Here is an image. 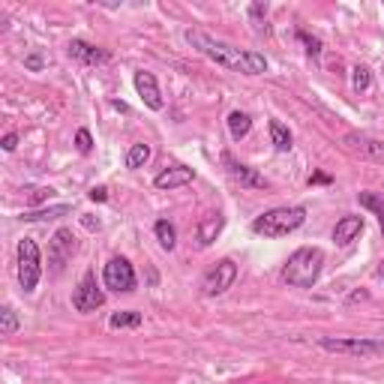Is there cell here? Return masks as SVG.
<instances>
[{"mask_svg":"<svg viewBox=\"0 0 384 384\" xmlns=\"http://www.w3.org/2000/svg\"><path fill=\"white\" fill-rule=\"evenodd\" d=\"M376 276H381V279H384V262L378 264V270H376Z\"/></svg>","mask_w":384,"mask_h":384,"instance_id":"d590c367","label":"cell"},{"mask_svg":"<svg viewBox=\"0 0 384 384\" xmlns=\"http://www.w3.org/2000/svg\"><path fill=\"white\" fill-rule=\"evenodd\" d=\"M324 267V252L319 246H300L297 252L288 255L286 267H282V279L295 288H312L321 276Z\"/></svg>","mask_w":384,"mask_h":384,"instance_id":"7a4b0ae2","label":"cell"},{"mask_svg":"<svg viewBox=\"0 0 384 384\" xmlns=\"http://www.w3.org/2000/svg\"><path fill=\"white\" fill-rule=\"evenodd\" d=\"M15 148H18V135H15V132H6V135H4V151L13 153Z\"/></svg>","mask_w":384,"mask_h":384,"instance_id":"4dcf8cb0","label":"cell"},{"mask_svg":"<svg viewBox=\"0 0 384 384\" xmlns=\"http://www.w3.org/2000/svg\"><path fill=\"white\" fill-rule=\"evenodd\" d=\"M222 165H225V172H229V174L237 180V184L246 186V189H267V186H270L264 174H258L255 168L243 165L241 160H234V153H229V151L222 153Z\"/></svg>","mask_w":384,"mask_h":384,"instance_id":"30bf717a","label":"cell"},{"mask_svg":"<svg viewBox=\"0 0 384 384\" xmlns=\"http://www.w3.org/2000/svg\"><path fill=\"white\" fill-rule=\"evenodd\" d=\"M360 231H364V217H354V213H348V217H343L340 222H336L333 241L340 243V246H348L352 241H357Z\"/></svg>","mask_w":384,"mask_h":384,"instance_id":"9a60e30c","label":"cell"},{"mask_svg":"<svg viewBox=\"0 0 384 384\" xmlns=\"http://www.w3.org/2000/svg\"><path fill=\"white\" fill-rule=\"evenodd\" d=\"M364 297H366V291H354V295L348 297V300H352V303H357V300H364Z\"/></svg>","mask_w":384,"mask_h":384,"instance_id":"e575fe53","label":"cell"},{"mask_svg":"<svg viewBox=\"0 0 384 384\" xmlns=\"http://www.w3.org/2000/svg\"><path fill=\"white\" fill-rule=\"evenodd\" d=\"M39 276H42V255H39V246L25 237L18 241V286L25 295L37 291L39 286Z\"/></svg>","mask_w":384,"mask_h":384,"instance_id":"5b68a950","label":"cell"},{"mask_svg":"<svg viewBox=\"0 0 384 384\" xmlns=\"http://www.w3.org/2000/svg\"><path fill=\"white\" fill-rule=\"evenodd\" d=\"M75 255V234L72 229H58L49 243V264L54 274H60V270L66 267V262Z\"/></svg>","mask_w":384,"mask_h":384,"instance_id":"9c48e42d","label":"cell"},{"mask_svg":"<svg viewBox=\"0 0 384 384\" xmlns=\"http://www.w3.org/2000/svg\"><path fill=\"white\" fill-rule=\"evenodd\" d=\"M250 129H252V117L246 115V111H231V115H229V132H231V139L241 141V139H246V135H250Z\"/></svg>","mask_w":384,"mask_h":384,"instance_id":"ac0fdd59","label":"cell"},{"mask_svg":"<svg viewBox=\"0 0 384 384\" xmlns=\"http://www.w3.org/2000/svg\"><path fill=\"white\" fill-rule=\"evenodd\" d=\"M103 282L111 291H132L135 288V270L129 264V258H123V255L111 258L103 270Z\"/></svg>","mask_w":384,"mask_h":384,"instance_id":"52a82bcc","label":"cell"},{"mask_svg":"<svg viewBox=\"0 0 384 384\" xmlns=\"http://www.w3.org/2000/svg\"><path fill=\"white\" fill-rule=\"evenodd\" d=\"M307 222V207L295 205V207H274L252 219V231L264 234V237H286L291 231H297Z\"/></svg>","mask_w":384,"mask_h":384,"instance_id":"3957f363","label":"cell"},{"mask_svg":"<svg viewBox=\"0 0 384 384\" xmlns=\"http://www.w3.org/2000/svg\"><path fill=\"white\" fill-rule=\"evenodd\" d=\"M186 42L192 49H198L205 58H210L213 63L225 66V70H234L243 75H264L267 72V58L258 51H241V49H234V45L213 39L201 30H186Z\"/></svg>","mask_w":384,"mask_h":384,"instance_id":"6da1fadb","label":"cell"},{"mask_svg":"<svg viewBox=\"0 0 384 384\" xmlns=\"http://www.w3.org/2000/svg\"><path fill=\"white\" fill-rule=\"evenodd\" d=\"M18 327H21V321H18V315H15L13 307H4V309H0V333H4V336H13Z\"/></svg>","mask_w":384,"mask_h":384,"instance_id":"cb8c5ba5","label":"cell"},{"mask_svg":"<svg viewBox=\"0 0 384 384\" xmlns=\"http://www.w3.org/2000/svg\"><path fill=\"white\" fill-rule=\"evenodd\" d=\"M105 303V295L96 288V276L94 270H87V274L82 276V282H78V288L72 291V307L78 312H94Z\"/></svg>","mask_w":384,"mask_h":384,"instance_id":"ba28073f","label":"cell"},{"mask_svg":"<svg viewBox=\"0 0 384 384\" xmlns=\"http://www.w3.org/2000/svg\"><path fill=\"white\" fill-rule=\"evenodd\" d=\"M250 18L255 21V30H258V33H267V25H264V18H267V4H252V6H250Z\"/></svg>","mask_w":384,"mask_h":384,"instance_id":"4316f807","label":"cell"},{"mask_svg":"<svg viewBox=\"0 0 384 384\" xmlns=\"http://www.w3.org/2000/svg\"><path fill=\"white\" fill-rule=\"evenodd\" d=\"M372 84V72L366 70V66H354L352 70V87L357 90V94H364V90H369Z\"/></svg>","mask_w":384,"mask_h":384,"instance_id":"484cf974","label":"cell"},{"mask_svg":"<svg viewBox=\"0 0 384 384\" xmlns=\"http://www.w3.org/2000/svg\"><path fill=\"white\" fill-rule=\"evenodd\" d=\"M141 312H135V309H127V312H115L108 319V324L115 327V331H123V327H141Z\"/></svg>","mask_w":384,"mask_h":384,"instance_id":"603a6c76","label":"cell"},{"mask_svg":"<svg viewBox=\"0 0 384 384\" xmlns=\"http://www.w3.org/2000/svg\"><path fill=\"white\" fill-rule=\"evenodd\" d=\"M357 201H360V207H366V210L376 213L378 222H381V231H384V198L376 196V192H360Z\"/></svg>","mask_w":384,"mask_h":384,"instance_id":"7402d4cb","label":"cell"},{"mask_svg":"<svg viewBox=\"0 0 384 384\" xmlns=\"http://www.w3.org/2000/svg\"><path fill=\"white\" fill-rule=\"evenodd\" d=\"M297 42L307 45V54H309L312 60L321 58V39L319 37H312V33H307V30H297Z\"/></svg>","mask_w":384,"mask_h":384,"instance_id":"d4e9b609","label":"cell"},{"mask_svg":"<svg viewBox=\"0 0 384 384\" xmlns=\"http://www.w3.org/2000/svg\"><path fill=\"white\" fill-rule=\"evenodd\" d=\"M135 90H139V96L144 99V105H148L151 111H162V94H160V84H156V75L153 72H144V70H139L135 72Z\"/></svg>","mask_w":384,"mask_h":384,"instance_id":"7c38bea8","label":"cell"},{"mask_svg":"<svg viewBox=\"0 0 384 384\" xmlns=\"http://www.w3.org/2000/svg\"><path fill=\"white\" fill-rule=\"evenodd\" d=\"M51 192H54V189H45V186L30 189V205H42V201H49V198H51Z\"/></svg>","mask_w":384,"mask_h":384,"instance_id":"f1b7e54d","label":"cell"},{"mask_svg":"<svg viewBox=\"0 0 384 384\" xmlns=\"http://www.w3.org/2000/svg\"><path fill=\"white\" fill-rule=\"evenodd\" d=\"M222 229H225V217H222L219 210L217 213H205V217L198 219V243L201 246H210L222 234Z\"/></svg>","mask_w":384,"mask_h":384,"instance_id":"2e32d148","label":"cell"},{"mask_svg":"<svg viewBox=\"0 0 384 384\" xmlns=\"http://www.w3.org/2000/svg\"><path fill=\"white\" fill-rule=\"evenodd\" d=\"M343 144L352 153H360L364 160H372V162H384V141L372 139V135H364V132H345L343 135Z\"/></svg>","mask_w":384,"mask_h":384,"instance_id":"8fae6325","label":"cell"},{"mask_svg":"<svg viewBox=\"0 0 384 384\" xmlns=\"http://www.w3.org/2000/svg\"><path fill=\"white\" fill-rule=\"evenodd\" d=\"M319 345L331 354L354 357V360H369L384 354V340H369V336H321Z\"/></svg>","mask_w":384,"mask_h":384,"instance_id":"277c9868","label":"cell"},{"mask_svg":"<svg viewBox=\"0 0 384 384\" xmlns=\"http://www.w3.org/2000/svg\"><path fill=\"white\" fill-rule=\"evenodd\" d=\"M72 207L70 205H58V207H45V210H27L25 217V222H45V219H58V217H66Z\"/></svg>","mask_w":384,"mask_h":384,"instance_id":"ffe728a7","label":"cell"},{"mask_svg":"<svg viewBox=\"0 0 384 384\" xmlns=\"http://www.w3.org/2000/svg\"><path fill=\"white\" fill-rule=\"evenodd\" d=\"M108 198V189L105 186H94L90 189V201H105Z\"/></svg>","mask_w":384,"mask_h":384,"instance_id":"d6a6232c","label":"cell"},{"mask_svg":"<svg viewBox=\"0 0 384 384\" xmlns=\"http://www.w3.org/2000/svg\"><path fill=\"white\" fill-rule=\"evenodd\" d=\"M153 234H156V241H160L162 250H168V252L174 250V243H177V229H174V225L168 222V219H156Z\"/></svg>","mask_w":384,"mask_h":384,"instance_id":"d6986e66","label":"cell"},{"mask_svg":"<svg viewBox=\"0 0 384 384\" xmlns=\"http://www.w3.org/2000/svg\"><path fill=\"white\" fill-rule=\"evenodd\" d=\"M70 58L84 63V66H103L111 60V54L105 49H99L94 42H84V39H72L70 42Z\"/></svg>","mask_w":384,"mask_h":384,"instance_id":"4fadbf2b","label":"cell"},{"mask_svg":"<svg viewBox=\"0 0 384 384\" xmlns=\"http://www.w3.org/2000/svg\"><path fill=\"white\" fill-rule=\"evenodd\" d=\"M234 279H237V264L231 258H222V262H217L205 274V279H201V291H205L207 297H217L234 286Z\"/></svg>","mask_w":384,"mask_h":384,"instance_id":"8992f818","label":"cell"},{"mask_svg":"<svg viewBox=\"0 0 384 384\" xmlns=\"http://www.w3.org/2000/svg\"><path fill=\"white\" fill-rule=\"evenodd\" d=\"M75 148H78V153H90L94 151V139H90V129H78L75 132Z\"/></svg>","mask_w":384,"mask_h":384,"instance_id":"83f0119b","label":"cell"},{"mask_svg":"<svg viewBox=\"0 0 384 384\" xmlns=\"http://www.w3.org/2000/svg\"><path fill=\"white\" fill-rule=\"evenodd\" d=\"M267 129H270V141H274V148L279 153H288L291 148H295V144H291V132H288V127L282 120H270Z\"/></svg>","mask_w":384,"mask_h":384,"instance_id":"e0dca14e","label":"cell"},{"mask_svg":"<svg viewBox=\"0 0 384 384\" xmlns=\"http://www.w3.org/2000/svg\"><path fill=\"white\" fill-rule=\"evenodd\" d=\"M151 160V144H144V141H139V144H132V148L127 151V168H144V162Z\"/></svg>","mask_w":384,"mask_h":384,"instance_id":"44dd1931","label":"cell"},{"mask_svg":"<svg viewBox=\"0 0 384 384\" xmlns=\"http://www.w3.org/2000/svg\"><path fill=\"white\" fill-rule=\"evenodd\" d=\"M192 177H196V172L177 162V165H168L165 172L156 174L153 186H156V189H177V186H186V184H192Z\"/></svg>","mask_w":384,"mask_h":384,"instance_id":"5bb4252c","label":"cell"},{"mask_svg":"<svg viewBox=\"0 0 384 384\" xmlns=\"http://www.w3.org/2000/svg\"><path fill=\"white\" fill-rule=\"evenodd\" d=\"M331 174H321V172H315L312 177H309V186H324V184H331Z\"/></svg>","mask_w":384,"mask_h":384,"instance_id":"1f68e13d","label":"cell"},{"mask_svg":"<svg viewBox=\"0 0 384 384\" xmlns=\"http://www.w3.org/2000/svg\"><path fill=\"white\" fill-rule=\"evenodd\" d=\"M84 225H87L90 231H94V229H99V219H90V217H84Z\"/></svg>","mask_w":384,"mask_h":384,"instance_id":"836d02e7","label":"cell"},{"mask_svg":"<svg viewBox=\"0 0 384 384\" xmlns=\"http://www.w3.org/2000/svg\"><path fill=\"white\" fill-rule=\"evenodd\" d=\"M25 66H27V70H33V72H39L45 66V58L39 51H33V54H27V58H25Z\"/></svg>","mask_w":384,"mask_h":384,"instance_id":"f546056e","label":"cell"}]
</instances>
